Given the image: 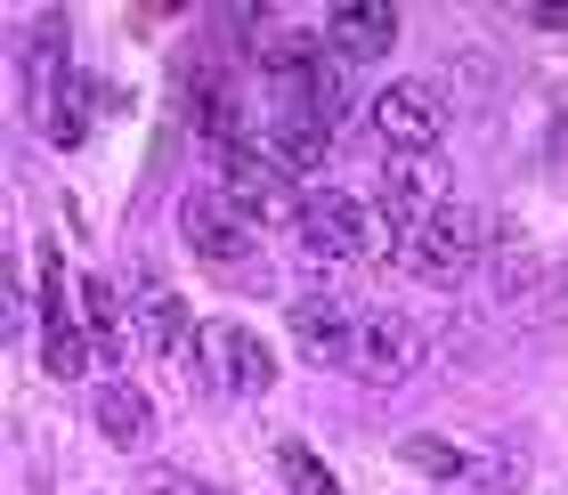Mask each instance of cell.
<instances>
[{"label": "cell", "instance_id": "11", "mask_svg": "<svg viewBox=\"0 0 568 495\" xmlns=\"http://www.w3.org/2000/svg\"><path fill=\"white\" fill-rule=\"evenodd\" d=\"M261 147H268V163H276L284 179H308V171H325V163H333V130H325V122H308V114H268Z\"/></svg>", "mask_w": 568, "mask_h": 495}, {"label": "cell", "instance_id": "5", "mask_svg": "<svg viewBox=\"0 0 568 495\" xmlns=\"http://www.w3.org/2000/svg\"><path fill=\"white\" fill-rule=\"evenodd\" d=\"M374 130L390 154H430L438 130H447V98H438V82H390L374 90Z\"/></svg>", "mask_w": 568, "mask_h": 495}, {"label": "cell", "instance_id": "17", "mask_svg": "<svg viewBox=\"0 0 568 495\" xmlns=\"http://www.w3.org/2000/svg\"><path fill=\"white\" fill-rule=\"evenodd\" d=\"M9 342H24V269L9 260Z\"/></svg>", "mask_w": 568, "mask_h": 495}, {"label": "cell", "instance_id": "2", "mask_svg": "<svg viewBox=\"0 0 568 495\" xmlns=\"http://www.w3.org/2000/svg\"><path fill=\"white\" fill-rule=\"evenodd\" d=\"M447 203H455V171H447L438 147L430 154H390V163H382V220L390 228L415 236V228H430Z\"/></svg>", "mask_w": 568, "mask_h": 495}, {"label": "cell", "instance_id": "3", "mask_svg": "<svg viewBox=\"0 0 568 495\" xmlns=\"http://www.w3.org/2000/svg\"><path fill=\"white\" fill-rule=\"evenodd\" d=\"M284 333H293V350L308 357V366H349V357H357L349 301L325 293V284H301V293L284 301Z\"/></svg>", "mask_w": 568, "mask_h": 495}, {"label": "cell", "instance_id": "6", "mask_svg": "<svg viewBox=\"0 0 568 495\" xmlns=\"http://www.w3.org/2000/svg\"><path fill=\"white\" fill-rule=\"evenodd\" d=\"M423 366V325L406 317V309H374V317H357V357H349V374L357 382H406Z\"/></svg>", "mask_w": 568, "mask_h": 495}, {"label": "cell", "instance_id": "8", "mask_svg": "<svg viewBox=\"0 0 568 495\" xmlns=\"http://www.w3.org/2000/svg\"><path fill=\"white\" fill-rule=\"evenodd\" d=\"M398 24L406 17L390 9V0H333V9H325V49L342 65H374V58L398 49Z\"/></svg>", "mask_w": 568, "mask_h": 495}, {"label": "cell", "instance_id": "15", "mask_svg": "<svg viewBox=\"0 0 568 495\" xmlns=\"http://www.w3.org/2000/svg\"><path fill=\"white\" fill-rule=\"evenodd\" d=\"M276 472H284V487H293V495H342V479H333L325 463L301 447V438H284V447H276Z\"/></svg>", "mask_w": 568, "mask_h": 495}, {"label": "cell", "instance_id": "16", "mask_svg": "<svg viewBox=\"0 0 568 495\" xmlns=\"http://www.w3.org/2000/svg\"><path fill=\"white\" fill-rule=\"evenodd\" d=\"M146 495H220V487L195 479V472H179V463H154V472H146Z\"/></svg>", "mask_w": 568, "mask_h": 495}, {"label": "cell", "instance_id": "7", "mask_svg": "<svg viewBox=\"0 0 568 495\" xmlns=\"http://www.w3.org/2000/svg\"><path fill=\"white\" fill-rule=\"evenodd\" d=\"M479 252H487V212H471V203H447L430 228H415V236H406V269H423V276H463Z\"/></svg>", "mask_w": 568, "mask_h": 495}, {"label": "cell", "instance_id": "4", "mask_svg": "<svg viewBox=\"0 0 568 495\" xmlns=\"http://www.w3.org/2000/svg\"><path fill=\"white\" fill-rule=\"evenodd\" d=\"M301 244L317 252V260H366V244H374V203L349 195V188L301 195Z\"/></svg>", "mask_w": 568, "mask_h": 495}, {"label": "cell", "instance_id": "9", "mask_svg": "<svg viewBox=\"0 0 568 495\" xmlns=\"http://www.w3.org/2000/svg\"><path fill=\"white\" fill-rule=\"evenodd\" d=\"M131 342L154 350V357H179L195 342V317H187V301H179L171 284H139L131 293Z\"/></svg>", "mask_w": 568, "mask_h": 495}, {"label": "cell", "instance_id": "18", "mask_svg": "<svg viewBox=\"0 0 568 495\" xmlns=\"http://www.w3.org/2000/svg\"><path fill=\"white\" fill-rule=\"evenodd\" d=\"M528 24H545V33H568V0H536Z\"/></svg>", "mask_w": 568, "mask_h": 495}, {"label": "cell", "instance_id": "10", "mask_svg": "<svg viewBox=\"0 0 568 495\" xmlns=\"http://www.w3.org/2000/svg\"><path fill=\"white\" fill-rule=\"evenodd\" d=\"M203 350H212V382H227L236 398H261V390L276 382V350L261 342V333H244V325H220Z\"/></svg>", "mask_w": 568, "mask_h": 495}, {"label": "cell", "instance_id": "13", "mask_svg": "<svg viewBox=\"0 0 568 495\" xmlns=\"http://www.w3.org/2000/svg\"><path fill=\"white\" fill-rule=\"evenodd\" d=\"M398 463H406V472H423V479H471V455L447 447V438H430V431H406L398 438Z\"/></svg>", "mask_w": 568, "mask_h": 495}, {"label": "cell", "instance_id": "1", "mask_svg": "<svg viewBox=\"0 0 568 495\" xmlns=\"http://www.w3.org/2000/svg\"><path fill=\"white\" fill-rule=\"evenodd\" d=\"M179 236H187V252L212 276H236V284H252V293H268L261 236H252V220L236 212L227 188H187V195H179Z\"/></svg>", "mask_w": 568, "mask_h": 495}, {"label": "cell", "instance_id": "12", "mask_svg": "<svg viewBox=\"0 0 568 495\" xmlns=\"http://www.w3.org/2000/svg\"><path fill=\"white\" fill-rule=\"evenodd\" d=\"M90 423H98V438H106V447H146V431H154V406L139 398L131 382H98L90 390Z\"/></svg>", "mask_w": 568, "mask_h": 495}, {"label": "cell", "instance_id": "14", "mask_svg": "<svg viewBox=\"0 0 568 495\" xmlns=\"http://www.w3.org/2000/svg\"><path fill=\"white\" fill-rule=\"evenodd\" d=\"M41 130H49L58 147H73V139L90 130V82H82V73H73V82H65V90L41 107Z\"/></svg>", "mask_w": 568, "mask_h": 495}]
</instances>
